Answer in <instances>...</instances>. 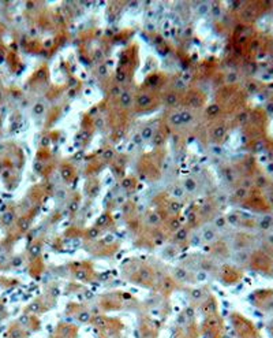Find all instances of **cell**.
I'll return each instance as SVG.
<instances>
[{
	"mask_svg": "<svg viewBox=\"0 0 273 338\" xmlns=\"http://www.w3.org/2000/svg\"><path fill=\"white\" fill-rule=\"evenodd\" d=\"M223 129H216V132H213V134H214V137H221V134H223Z\"/></svg>",
	"mask_w": 273,
	"mask_h": 338,
	"instance_id": "4fadbf2b",
	"label": "cell"
},
{
	"mask_svg": "<svg viewBox=\"0 0 273 338\" xmlns=\"http://www.w3.org/2000/svg\"><path fill=\"white\" fill-rule=\"evenodd\" d=\"M180 115H182V122H183V125L193 122V115L190 114L189 111H183V112H180Z\"/></svg>",
	"mask_w": 273,
	"mask_h": 338,
	"instance_id": "5b68a950",
	"label": "cell"
},
{
	"mask_svg": "<svg viewBox=\"0 0 273 338\" xmlns=\"http://www.w3.org/2000/svg\"><path fill=\"white\" fill-rule=\"evenodd\" d=\"M153 134H154V132H153V129H152V127H145V129L142 130V137H143V140L152 138V137H153Z\"/></svg>",
	"mask_w": 273,
	"mask_h": 338,
	"instance_id": "8992f818",
	"label": "cell"
},
{
	"mask_svg": "<svg viewBox=\"0 0 273 338\" xmlns=\"http://www.w3.org/2000/svg\"><path fill=\"white\" fill-rule=\"evenodd\" d=\"M12 219H14V214H12V212H6V214L3 215L2 221H3V223H4V225H10L12 222Z\"/></svg>",
	"mask_w": 273,
	"mask_h": 338,
	"instance_id": "52a82bcc",
	"label": "cell"
},
{
	"mask_svg": "<svg viewBox=\"0 0 273 338\" xmlns=\"http://www.w3.org/2000/svg\"><path fill=\"white\" fill-rule=\"evenodd\" d=\"M34 112L36 114H42L44 112V106H42V104H37L36 108H34Z\"/></svg>",
	"mask_w": 273,
	"mask_h": 338,
	"instance_id": "ba28073f",
	"label": "cell"
},
{
	"mask_svg": "<svg viewBox=\"0 0 273 338\" xmlns=\"http://www.w3.org/2000/svg\"><path fill=\"white\" fill-rule=\"evenodd\" d=\"M167 102H168V104H172V106H174L175 103H176V97H175L174 95L172 96H168V99H167Z\"/></svg>",
	"mask_w": 273,
	"mask_h": 338,
	"instance_id": "8fae6325",
	"label": "cell"
},
{
	"mask_svg": "<svg viewBox=\"0 0 273 338\" xmlns=\"http://www.w3.org/2000/svg\"><path fill=\"white\" fill-rule=\"evenodd\" d=\"M184 189L187 190L189 193H193V192H195L197 190V188H198V185H197V182L194 181L193 178H189V179H186L184 181Z\"/></svg>",
	"mask_w": 273,
	"mask_h": 338,
	"instance_id": "6da1fadb",
	"label": "cell"
},
{
	"mask_svg": "<svg viewBox=\"0 0 273 338\" xmlns=\"http://www.w3.org/2000/svg\"><path fill=\"white\" fill-rule=\"evenodd\" d=\"M170 123H171V125H174V126H180V125H183L180 112H175V114H172L171 117H170Z\"/></svg>",
	"mask_w": 273,
	"mask_h": 338,
	"instance_id": "3957f363",
	"label": "cell"
},
{
	"mask_svg": "<svg viewBox=\"0 0 273 338\" xmlns=\"http://www.w3.org/2000/svg\"><path fill=\"white\" fill-rule=\"evenodd\" d=\"M175 88L176 89H183L184 88V82H183L182 80H178L176 82H175Z\"/></svg>",
	"mask_w": 273,
	"mask_h": 338,
	"instance_id": "9c48e42d",
	"label": "cell"
},
{
	"mask_svg": "<svg viewBox=\"0 0 273 338\" xmlns=\"http://www.w3.org/2000/svg\"><path fill=\"white\" fill-rule=\"evenodd\" d=\"M136 103H138L141 107H145V106H148V104L150 103V99H149L148 95H142V96H139V97L136 99Z\"/></svg>",
	"mask_w": 273,
	"mask_h": 338,
	"instance_id": "277c9868",
	"label": "cell"
},
{
	"mask_svg": "<svg viewBox=\"0 0 273 338\" xmlns=\"http://www.w3.org/2000/svg\"><path fill=\"white\" fill-rule=\"evenodd\" d=\"M98 73H100V75H105V73H107V69H105V66H100V69H98Z\"/></svg>",
	"mask_w": 273,
	"mask_h": 338,
	"instance_id": "7c38bea8",
	"label": "cell"
},
{
	"mask_svg": "<svg viewBox=\"0 0 273 338\" xmlns=\"http://www.w3.org/2000/svg\"><path fill=\"white\" fill-rule=\"evenodd\" d=\"M174 195H175V197H178V199H179V197L183 196V190L180 188H176V189H175V192H174Z\"/></svg>",
	"mask_w": 273,
	"mask_h": 338,
	"instance_id": "30bf717a",
	"label": "cell"
},
{
	"mask_svg": "<svg viewBox=\"0 0 273 338\" xmlns=\"http://www.w3.org/2000/svg\"><path fill=\"white\" fill-rule=\"evenodd\" d=\"M120 103L123 107H130L131 103H132V97L128 92H123L120 95Z\"/></svg>",
	"mask_w": 273,
	"mask_h": 338,
	"instance_id": "7a4b0ae2",
	"label": "cell"
}]
</instances>
